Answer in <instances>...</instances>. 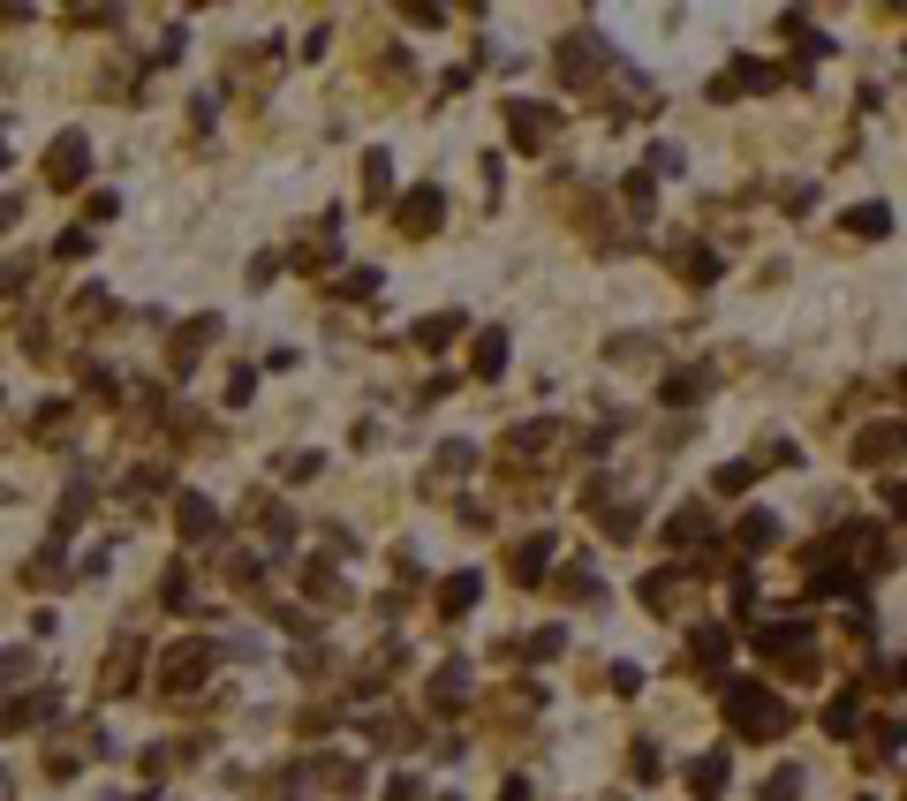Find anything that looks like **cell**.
<instances>
[{"label":"cell","instance_id":"cell-1","mask_svg":"<svg viewBox=\"0 0 907 801\" xmlns=\"http://www.w3.org/2000/svg\"><path fill=\"white\" fill-rule=\"evenodd\" d=\"M726 718H734V733H749V741H771V733H787L794 726V711L771 688H749V681H734L726 688Z\"/></svg>","mask_w":907,"mask_h":801},{"label":"cell","instance_id":"cell-2","mask_svg":"<svg viewBox=\"0 0 907 801\" xmlns=\"http://www.w3.org/2000/svg\"><path fill=\"white\" fill-rule=\"evenodd\" d=\"M212 658H220L212 643H182V650H167V658H159V673H152L159 696H189V688L212 673Z\"/></svg>","mask_w":907,"mask_h":801},{"label":"cell","instance_id":"cell-3","mask_svg":"<svg viewBox=\"0 0 907 801\" xmlns=\"http://www.w3.org/2000/svg\"><path fill=\"white\" fill-rule=\"evenodd\" d=\"M84 174H91V137L84 129H61V137L46 144V182L53 189H84Z\"/></svg>","mask_w":907,"mask_h":801},{"label":"cell","instance_id":"cell-4","mask_svg":"<svg viewBox=\"0 0 907 801\" xmlns=\"http://www.w3.org/2000/svg\"><path fill=\"white\" fill-rule=\"evenodd\" d=\"M552 129H560V106H537V99H507V137L522 152H545Z\"/></svg>","mask_w":907,"mask_h":801},{"label":"cell","instance_id":"cell-5","mask_svg":"<svg viewBox=\"0 0 907 801\" xmlns=\"http://www.w3.org/2000/svg\"><path fill=\"white\" fill-rule=\"evenodd\" d=\"M242 514H250V529H257V537H265L273 552H288V545H295V514L280 507L273 492H250V499H242Z\"/></svg>","mask_w":907,"mask_h":801},{"label":"cell","instance_id":"cell-6","mask_svg":"<svg viewBox=\"0 0 907 801\" xmlns=\"http://www.w3.org/2000/svg\"><path fill=\"white\" fill-rule=\"evenodd\" d=\"M394 220H401V235H431V227L446 220V189L439 182H424V189H409L394 205Z\"/></svg>","mask_w":907,"mask_h":801},{"label":"cell","instance_id":"cell-7","mask_svg":"<svg viewBox=\"0 0 907 801\" xmlns=\"http://www.w3.org/2000/svg\"><path fill=\"white\" fill-rule=\"evenodd\" d=\"M53 718H61V696H53V688H31V696H8L0 733H31V726H53Z\"/></svg>","mask_w":907,"mask_h":801},{"label":"cell","instance_id":"cell-8","mask_svg":"<svg viewBox=\"0 0 907 801\" xmlns=\"http://www.w3.org/2000/svg\"><path fill=\"white\" fill-rule=\"evenodd\" d=\"M205 341H220V318H189V325H174L167 371H174V378H189V371H197V356H205Z\"/></svg>","mask_w":907,"mask_h":801},{"label":"cell","instance_id":"cell-9","mask_svg":"<svg viewBox=\"0 0 907 801\" xmlns=\"http://www.w3.org/2000/svg\"><path fill=\"white\" fill-rule=\"evenodd\" d=\"M174 529H182L189 545H212L220 537V507L205 492H174Z\"/></svg>","mask_w":907,"mask_h":801},{"label":"cell","instance_id":"cell-10","mask_svg":"<svg viewBox=\"0 0 907 801\" xmlns=\"http://www.w3.org/2000/svg\"><path fill=\"white\" fill-rule=\"evenodd\" d=\"M469 469H477V446H469V439H446L439 454H431V477H424V492H431V499H446V484H462Z\"/></svg>","mask_w":907,"mask_h":801},{"label":"cell","instance_id":"cell-11","mask_svg":"<svg viewBox=\"0 0 907 801\" xmlns=\"http://www.w3.org/2000/svg\"><path fill=\"white\" fill-rule=\"evenodd\" d=\"M552 61H560V76H567V84H582V76H598L605 38H598V31H575V38H560V53H552Z\"/></svg>","mask_w":907,"mask_h":801},{"label":"cell","instance_id":"cell-12","mask_svg":"<svg viewBox=\"0 0 907 801\" xmlns=\"http://www.w3.org/2000/svg\"><path fill=\"white\" fill-rule=\"evenodd\" d=\"M545 567H552V537H545V529H537V537H522V545L507 552L514 590H537V582H545Z\"/></svg>","mask_w":907,"mask_h":801},{"label":"cell","instance_id":"cell-13","mask_svg":"<svg viewBox=\"0 0 907 801\" xmlns=\"http://www.w3.org/2000/svg\"><path fill=\"white\" fill-rule=\"evenodd\" d=\"M424 703H431L439 718H454V711L469 703V665H462V658H454V665H439V673L424 681Z\"/></svg>","mask_w":907,"mask_h":801},{"label":"cell","instance_id":"cell-14","mask_svg":"<svg viewBox=\"0 0 907 801\" xmlns=\"http://www.w3.org/2000/svg\"><path fill=\"white\" fill-rule=\"evenodd\" d=\"M560 439H567V431H560V424H552V416H545V424H514L499 454H507V469H514V461H537V454H552V446H560Z\"/></svg>","mask_w":907,"mask_h":801},{"label":"cell","instance_id":"cell-15","mask_svg":"<svg viewBox=\"0 0 907 801\" xmlns=\"http://www.w3.org/2000/svg\"><path fill=\"white\" fill-rule=\"evenodd\" d=\"M462 333H469V318H462V310H431V318H416V325H409V341L424 348V356H439V348H454V341H462Z\"/></svg>","mask_w":907,"mask_h":801},{"label":"cell","instance_id":"cell-16","mask_svg":"<svg viewBox=\"0 0 907 801\" xmlns=\"http://www.w3.org/2000/svg\"><path fill=\"white\" fill-rule=\"evenodd\" d=\"M303 597H310V605H333V613H341V605H356L333 560H310V567H303Z\"/></svg>","mask_w":907,"mask_h":801},{"label":"cell","instance_id":"cell-17","mask_svg":"<svg viewBox=\"0 0 907 801\" xmlns=\"http://www.w3.org/2000/svg\"><path fill=\"white\" fill-rule=\"evenodd\" d=\"M137 658H144V643H129V635H121L114 658H106V673H99L106 696H129V688H137Z\"/></svg>","mask_w":907,"mask_h":801},{"label":"cell","instance_id":"cell-18","mask_svg":"<svg viewBox=\"0 0 907 801\" xmlns=\"http://www.w3.org/2000/svg\"><path fill=\"white\" fill-rule=\"evenodd\" d=\"M681 597H688V575H681V567L643 575V605H651V613H681Z\"/></svg>","mask_w":907,"mask_h":801},{"label":"cell","instance_id":"cell-19","mask_svg":"<svg viewBox=\"0 0 907 801\" xmlns=\"http://www.w3.org/2000/svg\"><path fill=\"white\" fill-rule=\"evenodd\" d=\"M734 545H741V552H771V545H779V514L749 507V514L734 522Z\"/></svg>","mask_w":907,"mask_h":801},{"label":"cell","instance_id":"cell-20","mask_svg":"<svg viewBox=\"0 0 907 801\" xmlns=\"http://www.w3.org/2000/svg\"><path fill=\"white\" fill-rule=\"evenodd\" d=\"M159 605L167 613H197V582H189L182 560H167V575H159Z\"/></svg>","mask_w":907,"mask_h":801},{"label":"cell","instance_id":"cell-21","mask_svg":"<svg viewBox=\"0 0 907 801\" xmlns=\"http://www.w3.org/2000/svg\"><path fill=\"white\" fill-rule=\"evenodd\" d=\"M726 650H734V643H726V628H696V635H688V665H696V673H719Z\"/></svg>","mask_w":907,"mask_h":801},{"label":"cell","instance_id":"cell-22","mask_svg":"<svg viewBox=\"0 0 907 801\" xmlns=\"http://www.w3.org/2000/svg\"><path fill=\"white\" fill-rule=\"evenodd\" d=\"M666 537H673V545H703V537H711V507H703V499H688V507L666 522Z\"/></svg>","mask_w":907,"mask_h":801},{"label":"cell","instance_id":"cell-23","mask_svg":"<svg viewBox=\"0 0 907 801\" xmlns=\"http://www.w3.org/2000/svg\"><path fill=\"white\" fill-rule=\"evenodd\" d=\"M688 794H696V801H719V794H726V756H696V764H688Z\"/></svg>","mask_w":907,"mask_h":801},{"label":"cell","instance_id":"cell-24","mask_svg":"<svg viewBox=\"0 0 907 801\" xmlns=\"http://www.w3.org/2000/svg\"><path fill=\"white\" fill-rule=\"evenodd\" d=\"M469 371H477V378H499V371H507V333H499V325H484V333H477V356H469Z\"/></svg>","mask_w":907,"mask_h":801},{"label":"cell","instance_id":"cell-25","mask_svg":"<svg viewBox=\"0 0 907 801\" xmlns=\"http://www.w3.org/2000/svg\"><path fill=\"white\" fill-rule=\"evenodd\" d=\"M673 401V409H696L703 393H711V371H666V386H658Z\"/></svg>","mask_w":907,"mask_h":801},{"label":"cell","instance_id":"cell-26","mask_svg":"<svg viewBox=\"0 0 907 801\" xmlns=\"http://www.w3.org/2000/svg\"><path fill=\"white\" fill-rule=\"evenodd\" d=\"M363 197H371V205L394 197V152H363Z\"/></svg>","mask_w":907,"mask_h":801},{"label":"cell","instance_id":"cell-27","mask_svg":"<svg viewBox=\"0 0 907 801\" xmlns=\"http://www.w3.org/2000/svg\"><path fill=\"white\" fill-rule=\"evenodd\" d=\"M371 741H378V749H409V741H416V718H401V711H371Z\"/></svg>","mask_w":907,"mask_h":801},{"label":"cell","instance_id":"cell-28","mask_svg":"<svg viewBox=\"0 0 907 801\" xmlns=\"http://www.w3.org/2000/svg\"><path fill=\"white\" fill-rule=\"evenodd\" d=\"M469 605H477V575H446V582H439V613L462 620Z\"/></svg>","mask_w":907,"mask_h":801},{"label":"cell","instance_id":"cell-29","mask_svg":"<svg viewBox=\"0 0 907 801\" xmlns=\"http://www.w3.org/2000/svg\"><path fill=\"white\" fill-rule=\"evenodd\" d=\"M174 484V461H137L129 469V499H152V492H167Z\"/></svg>","mask_w":907,"mask_h":801},{"label":"cell","instance_id":"cell-30","mask_svg":"<svg viewBox=\"0 0 907 801\" xmlns=\"http://www.w3.org/2000/svg\"><path fill=\"white\" fill-rule=\"evenodd\" d=\"M900 446H907V431H900V424H877V431H862V446H855V454L877 469V461H885V454H900Z\"/></svg>","mask_w":907,"mask_h":801},{"label":"cell","instance_id":"cell-31","mask_svg":"<svg viewBox=\"0 0 907 801\" xmlns=\"http://www.w3.org/2000/svg\"><path fill=\"white\" fill-rule=\"evenodd\" d=\"M681 273H688V288H711V280H719V257L688 242V250H681Z\"/></svg>","mask_w":907,"mask_h":801},{"label":"cell","instance_id":"cell-32","mask_svg":"<svg viewBox=\"0 0 907 801\" xmlns=\"http://www.w3.org/2000/svg\"><path fill=\"white\" fill-rule=\"evenodd\" d=\"M318 469H326V454H310V446H295V454H280V477H288V484H310V477H318Z\"/></svg>","mask_w":907,"mask_h":801},{"label":"cell","instance_id":"cell-33","mask_svg":"<svg viewBox=\"0 0 907 801\" xmlns=\"http://www.w3.org/2000/svg\"><path fill=\"white\" fill-rule=\"evenodd\" d=\"M560 597H582V605H598V575H590V567H560Z\"/></svg>","mask_w":907,"mask_h":801},{"label":"cell","instance_id":"cell-34","mask_svg":"<svg viewBox=\"0 0 907 801\" xmlns=\"http://www.w3.org/2000/svg\"><path fill=\"white\" fill-rule=\"evenodd\" d=\"M847 235H892V212L885 205H855L847 212Z\"/></svg>","mask_w":907,"mask_h":801},{"label":"cell","instance_id":"cell-35","mask_svg":"<svg viewBox=\"0 0 907 801\" xmlns=\"http://www.w3.org/2000/svg\"><path fill=\"white\" fill-rule=\"evenodd\" d=\"M341 295H348V303H371V295H378V273H371V265H348V273H341Z\"/></svg>","mask_w":907,"mask_h":801},{"label":"cell","instance_id":"cell-36","mask_svg":"<svg viewBox=\"0 0 907 801\" xmlns=\"http://www.w3.org/2000/svg\"><path fill=\"white\" fill-rule=\"evenodd\" d=\"M31 431L38 439H61V431H69V401H46V409L31 416Z\"/></svg>","mask_w":907,"mask_h":801},{"label":"cell","instance_id":"cell-37","mask_svg":"<svg viewBox=\"0 0 907 801\" xmlns=\"http://www.w3.org/2000/svg\"><path fill=\"white\" fill-rule=\"evenodd\" d=\"M16 681H31V650H0V688H16Z\"/></svg>","mask_w":907,"mask_h":801},{"label":"cell","instance_id":"cell-38","mask_svg":"<svg viewBox=\"0 0 907 801\" xmlns=\"http://www.w3.org/2000/svg\"><path fill=\"white\" fill-rule=\"evenodd\" d=\"M288 273V257L280 250H265V257H250V288H273V280Z\"/></svg>","mask_w":907,"mask_h":801},{"label":"cell","instance_id":"cell-39","mask_svg":"<svg viewBox=\"0 0 907 801\" xmlns=\"http://www.w3.org/2000/svg\"><path fill=\"white\" fill-rule=\"evenodd\" d=\"M295 726H303V733H326V726H341V703H333V696H326V703H310V711L295 718Z\"/></svg>","mask_w":907,"mask_h":801},{"label":"cell","instance_id":"cell-40","mask_svg":"<svg viewBox=\"0 0 907 801\" xmlns=\"http://www.w3.org/2000/svg\"><path fill=\"white\" fill-rule=\"evenodd\" d=\"M76 318H84V325H91V318H114V295H106V288H84V295H76Z\"/></svg>","mask_w":907,"mask_h":801},{"label":"cell","instance_id":"cell-41","mask_svg":"<svg viewBox=\"0 0 907 801\" xmlns=\"http://www.w3.org/2000/svg\"><path fill=\"white\" fill-rule=\"evenodd\" d=\"M378 801H424V779H416V771H394V779H386V794Z\"/></svg>","mask_w":907,"mask_h":801},{"label":"cell","instance_id":"cell-42","mask_svg":"<svg viewBox=\"0 0 907 801\" xmlns=\"http://www.w3.org/2000/svg\"><path fill=\"white\" fill-rule=\"evenodd\" d=\"M756 469H764V461H726V469H719V492H749Z\"/></svg>","mask_w":907,"mask_h":801},{"label":"cell","instance_id":"cell-43","mask_svg":"<svg viewBox=\"0 0 907 801\" xmlns=\"http://www.w3.org/2000/svg\"><path fill=\"white\" fill-rule=\"evenodd\" d=\"M227 582H235V590H257V560L250 552H227Z\"/></svg>","mask_w":907,"mask_h":801},{"label":"cell","instance_id":"cell-44","mask_svg":"<svg viewBox=\"0 0 907 801\" xmlns=\"http://www.w3.org/2000/svg\"><path fill=\"white\" fill-rule=\"evenodd\" d=\"M855 703H862V696H839V703H832V711H824V726H832V733H855V718H862V711H855Z\"/></svg>","mask_w":907,"mask_h":801},{"label":"cell","instance_id":"cell-45","mask_svg":"<svg viewBox=\"0 0 907 801\" xmlns=\"http://www.w3.org/2000/svg\"><path fill=\"white\" fill-rule=\"evenodd\" d=\"M250 393H257V371H227V409H242Z\"/></svg>","mask_w":907,"mask_h":801},{"label":"cell","instance_id":"cell-46","mask_svg":"<svg viewBox=\"0 0 907 801\" xmlns=\"http://www.w3.org/2000/svg\"><path fill=\"white\" fill-rule=\"evenodd\" d=\"M84 393H99V401H114V371H106V363H84Z\"/></svg>","mask_w":907,"mask_h":801},{"label":"cell","instance_id":"cell-47","mask_svg":"<svg viewBox=\"0 0 907 801\" xmlns=\"http://www.w3.org/2000/svg\"><path fill=\"white\" fill-rule=\"evenodd\" d=\"M295 673H303V681H318V673H326V650L303 643V650H295Z\"/></svg>","mask_w":907,"mask_h":801},{"label":"cell","instance_id":"cell-48","mask_svg":"<svg viewBox=\"0 0 907 801\" xmlns=\"http://www.w3.org/2000/svg\"><path fill=\"white\" fill-rule=\"evenodd\" d=\"M114 205H121L114 189H99V197H84V220H91V227H99V220H114Z\"/></svg>","mask_w":907,"mask_h":801},{"label":"cell","instance_id":"cell-49","mask_svg":"<svg viewBox=\"0 0 907 801\" xmlns=\"http://www.w3.org/2000/svg\"><path fill=\"white\" fill-rule=\"evenodd\" d=\"M794 794H802V771H779V779L764 786V801H794Z\"/></svg>","mask_w":907,"mask_h":801},{"label":"cell","instance_id":"cell-50","mask_svg":"<svg viewBox=\"0 0 907 801\" xmlns=\"http://www.w3.org/2000/svg\"><path fill=\"white\" fill-rule=\"evenodd\" d=\"M84 250H91V227H69V235L53 242V257H84Z\"/></svg>","mask_w":907,"mask_h":801},{"label":"cell","instance_id":"cell-51","mask_svg":"<svg viewBox=\"0 0 907 801\" xmlns=\"http://www.w3.org/2000/svg\"><path fill=\"white\" fill-rule=\"evenodd\" d=\"M401 16H409V23H424V31H439V23H446V8H431V0H416V8H401Z\"/></svg>","mask_w":907,"mask_h":801},{"label":"cell","instance_id":"cell-52","mask_svg":"<svg viewBox=\"0 0 907 801\" xmlns=\"http://www.w3.org/2000/svg\"><path fill=\"white\" fill-rule=\"evenodd\" d=\"M499 801H530V779H507V786H499Z\"/></svg>","mask_w":907,"mask_h":801},{"label":"cell","instance_id":"cell-53","mask_svg":"<svg viewBox=\"0 0 907 801\" xmlns=\"http://www.w3.org/2000/svg\"><path fill=\"white\" fill-rule=\"evenodd\" d=\"M8 227H16V197H0V235H8Z\"/></svg>","mask_w":907,"mask_h":801},{"label":"cell","instance_id":"cell-54","mask_svg":"<svg viewBox=\"0 0 907 801\" xmlns=\"http://www.w3.org/2000/svg\"><path fill=\"white\" fill-rule=\"evenodd\" d=\"M0 167H8V144H0Z\"/></svg>","mask_w":907,"mask_h":801},{"label":"cell","instance_id":"cell-55","mask_svg":"<svg viewBox=\"0 0 907 801\" xmlns=\"http://www.w3.org/2000/svg\"><path fill=\"white\" fill-rule=\"evenodd\" d=\"M900 393H907V371H900Z\"/></svg>","mask_w":907,"mask_h":801}]
</instances>
